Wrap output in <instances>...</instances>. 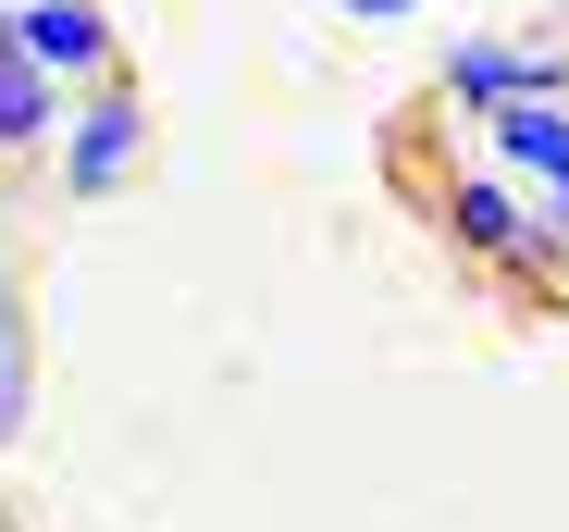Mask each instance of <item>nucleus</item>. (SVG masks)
Masks as SVG:
<instances>
[{
	"mask_svg": "<svg viewBox=\"0 0 569 532\" xmlns=\"http://www.w3.org/2000/svg\"><path fill=\"white\" fill-rule=\"evenodd\" d=\"M496 161H508V173H532L545 211L569 223V112H557V100H508V112H496Z\"/></svg>",
	"mask_w": 569,
	"mask_h": 532,
	"instance_id": "obj_1",
	"label": "nucleus"
},
{
	"mask_svg": "<svg viewBox=\"0 0 569 532\" xmlns=\"http://www.w3.org/2000/svg\"><path fill=\"white\" fill-rule=\"evenodd\" d=\"M446 100H483V112H508V100H557V50H508V38L446 50Z\"/></svg>",
	"mask_w": 569,
	"mask_h": 532,
	"instance_id": "obj_2",
	"label": "nucleus"
},
{
	"mask_svg": "<svg viewBox=\"0 0 569 532\" xmlns=\"http://www.w3.org/2000/svg\"><path fill=\"white\" fill-rule=\"evenodd\" d=\"M62 173H74L87 199L124 187V173H137V100H100V112H87V124L62 137Z\"/></svg>",
	"mask_w": 569,
	"mask_h": 532,
	"instance_id": "obj_3",
	"label": "nucleus"
},
{
	"mask_svg": "<svg viewBox=\"0 0 569 532\" xmlns=\"http://www.w3.org/2000/svg\"><path fill=\"white\" fill-rule=\"evenodd\" d=\"M13 50H26L38 74H74V62H100V50H112V26L87 13V0H38V13L13 26Z\"/></svg>",
	"mask_w": 569,
	"mask_h": 532,
	"instance_id": "obj_4",
	"label": "nucleus"
},
{
	"mask_svg": "<svg viewBox=\"0 0 569 532\" xmlns=\"http://www.w3.org/2000/svg\"><path fill=\"white\" fill-rule=\"evenodd\" d=\"M446 223H458V235H470V248H483V260H532V248H545V235H532V223H520V199H508V187H496V173H470V187H458V199H446Z\"/></svg>",
	"mask_w": 569,
	"mask_h": 532,
	"instance_id": "obj_5",
	"label": "nucleus"
},
{
	"mask_svg": "<svg viewBox=\"0 0 569 532\" xmlns=\"http://www.w3.org/2000/svg\"><path fill=\"white\" fill-rule=\"evenodd\" d=\"M38 124H50V87H38V62L13 38H0V149H26Z\"/></svg>",
	"mask_w": 569,
	"mask_h": 532,
	"instance_id": "obj_6",
	"label": "nucleus"
},
{
	"mask_svg": "<svg viewBox=\"0 0 569 532\" xmlns=\"http://www.w3.org/2000/svg\"><path fill=\"white\" fill-rule=\"evenodd\" d=\"M13 409H26V334H13V310H0V433H13Z\"/></svg>",
	"mask_w": 569,
	"mask_h": 532,
	"instance_id": "obj_7",
	"label": "nucleus"
},
{
	"mask_svg": "<svg viewBox=\"0 0 569 532\" xmlns=\"http://www.w3.org/2000/svg\"><path fill=\"white\" fill-rule=\"evenodd\" d=\"M347 13H421V0H347Z\"/></svg>",
	"mask_w": 569,
	"mask_h": 532,
	"instance_id": "obj_8",
	"label": "nucleus"
},
{
	"mask_svg": "<svg viewBox=\"0 0 569 532\" xmlns=\"http://www.w3.org/2000/svg\"><path fill=\"white\" fill-rule=\"evenodd\" d=\"M26 13H38V0H26Z\"/></svg>",
	"mask_w": 569,
	"mask_h": 532,
	"instance_id": "obj_9",
	"label": "nucleus"
}]
</instances>
